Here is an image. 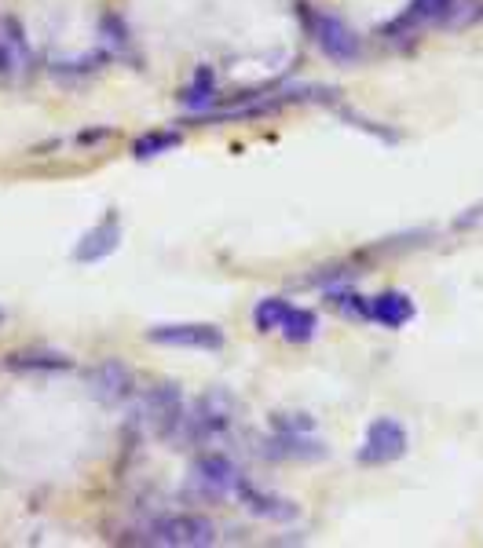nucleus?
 Wrapping results in <instances>:
<instances>
[{
    "label": "nucleus",
    "instance_id": "obj_2",
    "mask_svg": "<svg viewBox=\"0 0 483 548\" xmlns=\"http://www.w3.org/2000/svg\"><path fill=\"white\" fill-rule=\"evenodd\" d=\"M235 421V402L227 391H209L194 402L191 413H183V428L180 435L187 443H209L216 435H224Z\"/></svg>",
    "mask_w": 483,
    "mask_h": 548
},
{
    "label": "nucleus",
    "instance_id": "obj_10",
    "mask_svg": "<svg viewBox=\"0 0 483 548\" xmlns=\"http://www.w3.org/2000/svg\"><path fill=\"white\" fill-rule=\"evenodd\" d=\"M121 242V220H118V212H107L103 220L92 227V231L77 242L74 249V260L77 264H96V260H107L114 249H118Z\"/></svg>",
    "mask_w": 483,
    "mask_h": 548
},
{
    "label": "nucleus",
    "instance_id": "obj_7",
    "mask_svg": "<svg viewBox=\"0 0 483 548\" xmlns=\"http://www.w3.org/2000/svg\"><path fill=\"white\" fill-rule=\"evenodd\" d=\"M143 413H147V424L154 428V435L161 439H172V435H180L183 428V395L176 384H154L147 391V399H143Z\"/></svg>",
    "mask_w": 483,
    "mask_h": 548
},
{
    "label": "nucleus",
    "instance_id": "obj_11",
    "mask_svg": "<svg viewBox=\"0 0 483 548\" xmlns=\"http://www.w3.org/2000/svg\"><path fill=\"white\" fill-rule=\"evenodd\" d=\"M235 497L249 508V512H253V516H260V519H275V523H293V519L301 516V508L293 505V501H282V497H275V494H264V490H257V486L249 483L246 475H242V483H238Z\"/></svg>",
    "mask_w": 483,
    "mask_h": 548
},
{
    "label": "nucleus",
    "instance_id": "obj_1",
    "mask_svg": "<svg viewBox=\"0 0 483 548\" xmlns=\"http://www.w3.org/2000/svg\"><path fill=\"white\" fill-rule=\"evenodd\" d=\"M297 19H301V26L315 41V48H319L326 59H333L337 66H352L363 59V41H359V33H355L341 15L319 11L312 8L308 0H301V4H297Z\"/></svg>",
    "mask_w": 483,
    "mask_h": 548
},
{
    "label": "nucleus",
    "instance_id": "obj_20",
    "mask_svg": "<svg viewBox=\"0 0 483 548\" xmlns=\"http://www.w3.org/2000/svg\"><path fill=\"white\" fill-rule=\"evenodd\" d=\"M19 48H22L19 26H15L11 19H0V74H4V70H11V63H15Z\"/></svg>",
    "mask_w": 483,
    "mask_h": 548
},
{
    "label": "nucleus",
    "instance_id": "obj_15",
    "mask_svg": "<svg viewBox=\"0 0 483 548\" xmlns=\"http://www.w3.org/2000/svg\"><path fill=\"white\" fill-rule=\"evenodd\" d=\"M74 362L66 359V355H59V351H11L8 355V369H19V373H37V369H44V373H55V369H70Z\"/></svg>",
    "mask_w": 483,
    "mask_h": 548
},
{
    "label": "nucleus",
    "instance_id": "obj_3",
    "mask_svg": "<svg viewBox=\"0 0 483 548\" xmlns=\"http://www.w3.org/2000/svg\"><path fill=\"white\" fill-rule=\"evenodd\" d=\"M151 545L165 548H205L216 545V527L205 516H191V512H176V516H161L147 530Z\"/></svg>",
    "mask_w": 483,
    "mask_h": 548
},
{
    "label": "nucleus",
    "instance_id": "obj_8",
    "mask_svg": "<svg viewBox=\"0 0 483 548\" xmlns=\"http://www.w3.org/2000/svg\"><path fill=\"white\" fill-rule=\"evenodd\" d=\"M194 483L202 486L205 497H231L242 483V472L227 454H202L194 461Z\"/></svg>",
    "mask_w": 483,
    "mask_h": 548
},
{
    "label": "nucleus",
    "instance_id": "obj_22",
    "mask_svg": "<svg viewBox=\"0 0 483 548\" xmlns=\"http://www.w3.org/2000/svg\"><path fill=\"white\" fill-rule=\"evenodd\" d=\"M271 428H275V432H315V421L308 413H275V417H271Z\"/></svg>",
    "mask_w": 483,
    "mask_h": 548
},
{
    "label": "nucleus",
    "instance_id": "obj_14",
    "mask_svg": "<svg viewBox=\"0 0 483 548\" xmlns=\"http://www.w3.org/2000/svg\"><path fill=\"white\" fill-rule=\"evenodd\" d=\"M279 333L290 340V344H308V340H315V333H319V315H315L312 307L290 304L279 322Z\"/></svg>",
    "mask_w": 483,
    "mask_h": 548
},
{
    "label": "nucleus",
    "instance_id": "obj_24",
    "mask_svg": "<svg viewBox=\"0 0 483 548\" xmlns=\"http://www.w3.org/2000/svg\"><path fill=\"white\" fill-rule=\"evenodd\" d=\"M0 322H4V315H0Z\"/></svg>",
    "mask_w": 483,
    "mask_h": 548
},
{
    "label": "nucleus",
    "instance_id": "obj_17",
    "mask_svg": "<svg viewBox=\"0 0 483 548\" xmlns=\"http://www.w3.org/2000/svg\"><path fill=\"white\" fill-rule=\"evenodd\" d=\"M326 304H330L333 311H341L344 318H359V322H370V296H359L355 289L330 285V289H326Z\"/></svg>",
    "mask_w": 483,
    "mask_h": 548
},
{
    "label": "nucleus",
    "instance_id": "obj_19",
    "mask_svg": "<svg viewBox=\"0 0 483 548\" xmlns=\"http://www.w3.org/2000/svg\"><path fill=\"white\" fill-rule=\"evenodd\" d=\"M286 307H290V300H282V296L260 300V304L253 307V326H257V333H275L282 315H286Z\"/></svg>",
    "mask_w": 483,
    "mask_h": 548
},
{
    "label": "nucleus",
    "instance_id": "obj_12",
    "mask_svg": "<svg viewBox=\"0 0 483 548\" xmlns=\"http://www.w3.org/2000/svg\"><path fill=\"white\" fill-rule=\"evenodd\" d=\"M414 315H418V307L403 289H385V293L370 296V322H377V326L403 329L414 322Z\"/></svg>",
    "mask_w": 483,
    "mask_h": 548
},
{
    "label": "nucleus",
    "instance_id": "obj_4",
    "mask_svg": "<svg viewBox=\"0 0 483 548\" xmlns=\"http://www.w3.org/2000/svg\"><path fill=\"white\" fill-rule=\"evenodd\" d=\"M407 446H410V435L396 417H377V421H370V428H366L363 443L355 450V461L366 464V468H381V464L399 461V457L407 454Z\"/></svg>",
    "mask_w": 483,
    "mask_h": 548
},
{
    "label": "nucleus",
    "instance_id": "obj_9",
    "mask_svg": "<svg viewBox=\"0 0 483 548\" xmlns=\"http://www.w3.org/2000/svg\"><path fill=\"white\" fill-rule=\"evenodd\" d=\"M88 388H92V395H96L99 402L118 406V402L132 399V391H136V377H132V369L125 366L121 359H107V362H99V366L88 373Z\"/></svg>",
    "mask_w": 483,
    "mask_h": 548
},
{
    "label": "nucleus",
    "instance_id": "obj_6",
    "mask_svg": "<svg viewBox=\"0 0 483 548\" xmlns=\"http://www.w3.org/2000/svg\"><path fill=\"white\" fill-rule=\"evenodd\" d=\"M147 340L161 348H191V351H220L224 348V329L209 322H176V326L147 329Z\"/></svg>",
    "mask_w": 483,
    "mask_h": 548
},
{
    "label": "nucleus",
    "instance_id": "obj_21",
    "mask_svg": "<svg viewBox=\"0 0 483 548\" xmlns=\"http://www.w3.org/2000/svg\"><path fill=\"white\" fill-rule=\"evenodd\" d=\"M352 267L348 264H333V267H319L315 274H308V278H301V285H308V289H330V285H344L348 278H352Z\"/></svg>",
    "mask_w": 483,
    "mask_h": 548
},
{
    "label": "nucleus",
    "instance_id": "obj_16",
    "mask_svg": "<svg viewBox=\"0 0 483 548\" xmlns=\"http://www.w3.org/2000/svg\"><path fill=\"white\" fill-rule=\"evenodd\" d=\"M180 103L191 106V110H209V106H216V74L209 66H198L194 81L183 88Z\"/></svg>",
    "mask_w": 483,
    "mask_h": 548
},
{
    "label": "nucleus",
    "instance_id": "obj_18",
    "mask_svg": "<svg viewBox=\"0 0 483 548\" xmlns=\"http://www.w3.org/2000/svg\"><path fill=\"white\" fill-rule=\"evenodd\" d=\"M180 147V132H147L132 143V158H158V154H169V150Z\"/></svg>",
    "mask_w": 483,
    "mask_h": 548
},
{
    "label": "nucleus",
    "instance_id": "obj_13",
    "mask_svg": "<svg viewBox=\"0 0 483 548\" xmlns=\"http://www.w3.org/2000/svg\"><path fill=\"white\" fill-rule=\"evenodd\" d=\"M264 454L271 461H322L326 446L312 432H275V439H268Z\"/></svg>",
    "mask_w": 483,
    "mask_h": 548
},
{
    "label": "nucleus",
    "instance_id": "obj_5",
    "mask_svg": "<svg viewBox=\"0 0 483 548\" xmlns=\"http://www.w3.org/2000/svg\"><path fill=\"white\" fill-rule=\"evenodd\" d=\"M451 0H410L407 8L399 11L396 19H388L377 37H385V41H414L421 30H432V26H440L443 22V11H447Z\"/></svg>",
    "mask_w": 483,
    "mask_h": 548
},
{
    "label": "nucleus",
    "instance_id": "obj_23",
    "mask_svg": "<svg viewBox=\"0 0 483 548\" xmlns=\"http://www.w3.org/2000/svg\"><path fill=\"white\" fill-rule=\"evenodd\" d=\"M476 223H483V205H476V209H469L465 216H458L454 227H458V231H469V227H476Z\"/></svg>",
    "mask_w": 483,
    "mask_h": 548
}]
</instances>
